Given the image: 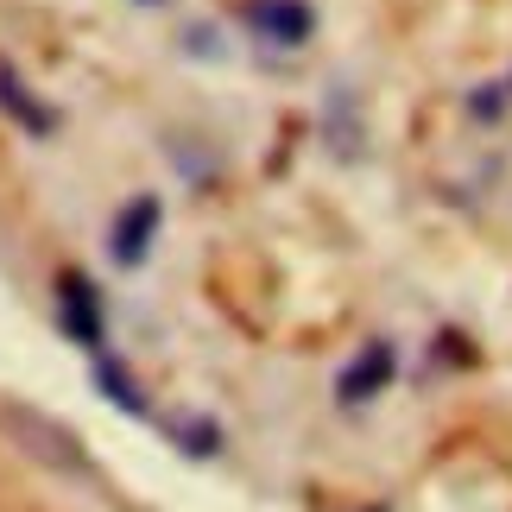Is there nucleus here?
<instances>
[{
    "instance_id": "f257e3e1",
    "label": "nucleus",
    "mask_w": 512,
    "mask_h": 512,
    "mask_svg": "<svg viewBox=\"0 0 512 512\" xmlns=\"http://www.w3.org/2000/svg\"><path fill=\"white\" fill-rule=\"evenodd\" d=\"M0 437H7L26 462L51 468V475H64V481H95V462H89L83 437H76L64 418H51V411L19 405V399H0Z\"/></svg>"
},
{
    "instance_id": "f03ea898",
    "label": "nucleus",
    "mask_w": 512,
    "mask_h": 512,
    "mask_svg": "<svg viewBox=\"0 0 512 512\" xmlns=\"http://www.w3.org/2000/svg\"><path fill=\"white\" fill-rule=\"evenodd\" d=\"M57 329H64L76 348L102 354V342H108V317H102V291H95L89 272H64V279H57Z\"/></svg>"
},
{
    "instance_id": "7ed1b4c3",
    "label": "nucleus",
    "mask_w": 512,
    "mask_h": 512,
    "mask_svg": "<svg viewBox=\"0 0 512 512\" xmlns=\"http://www.w3.org/2000/svg\"><path fill=\"white\" fill-rule=\"evenodd\" d=\"M247 32L279 51H304L317 38V7L310 0H247Z\"/></svg>"
},
{
    "instance_id": "20e7f679",
    "label": "nucleus",
    "mask_w": 512,
    "mask_h": 512,
    "mask_svg": "<svg viewBox=\"0 0 512 512\" xmlns=\"http://www.w3.org/2000/svg\"><path fill=\"white\" fill-rule=\"evenodd\" d=\"M159 222H165V203L159 196H133V203L114 215V228H108V260L114 266H146L152 260V241H159Z\"/></svg>"
},
{
    "instance_id": "39448f33",
    "label": "nucleus",
    "mask_w": 512,
    "mask_h": 512,
    "mask_svg": "<svg viewBox=\"0 0 512 512\" xmlns=\"http://www.w3.org/2000/svg\"><path fill=\"white\" fill-rule=\"evenodd\" d=\"M392 373H399V348H392L386 336H373L361 342V354L336 373V399L342 405H367V399H380V392L392 386Z\"/></svg>"
},
{
    "instance_id": "423d86ee",
    "label": "nucleus",
    "mask_w": 512,
    "mask_h": 512,
    "mask_svg": "<svg viewBox=\"0 0 512 512\" xmlns=\"http://www.w3.org/2000/svg\"><path fill=\"white\" fill-rule=\"evenodd\" d=\"M0 108H7L32 140H51V133H57V108L38 102V95L26 89V76H13V64H0Z\"/></svg>"
},
{
    "instance_id": "0eeeda50",
    "label": "nucleus",
    "mask_w": 512,
    "mask_h": 512,
    "mask_svg": "<svg viewBox=\"0 0 512 512\" xmlns=\"http://www.w3.org/2000/svg\"><path fill=\"white\" fill-rule=\"evenodd\" d=\"M95 386H102V399L108 405H121L127 418H146V392H140V380H133V367L127 361H114V354H95Z\"/></svg>"
},
{
    "instance_id": "6e6552de",
    "label": "nucleus",
    "mask_w": 512,
    "mask_h": 512,
    "mask_svg": "<svg viewBox=\"0 0 512 512\" xmlns=\"http://www.w3.org/2000/svg\"><path fill=\"white\" fill-rule=\"evenodd\" d=\"M165 437L184 449V456H215V449H222V424L215 418H203V411H177V418H165Z\"/></svg>"
},
{
    "instance_id": "1a4fd4ad",
    "label": "nucleus",
    "mask_w": 512,
    "mask_h": 512,
    "mask_svg": "<svg viewBox=\"0 0 512 512\" xmlns=\"http://www.w3.org/2000/svg\"><path fill=\"white\" fill-rule=\"evenodd\" d=\"M506 102H512V76H506V83H487L481 95H468V114H475V121H494Z\"/></svg>"
},
{
    "instance_id": "9d476101",
    "label": "nucleus",
    "mask_w": 512,
    "mask_h": 512,
    "mask_svg": "<svg viewBox=\"0 0 512 512\" xmlns=\"http://www.w3.org/2000/svg\"><path fill=\"white\" fill-rule=\"evenodd\" d=\"M146 7H159V0H146Z\"/></svg>"
}]
</instances>
